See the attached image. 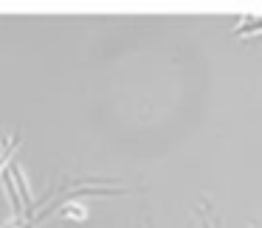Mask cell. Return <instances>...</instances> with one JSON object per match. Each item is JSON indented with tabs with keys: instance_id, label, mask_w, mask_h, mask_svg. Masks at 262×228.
<instances>
[{
	"instance_id": "cell-1",
	"label": "cell",
	"mask_w": 262,
	"mask_h": 228,
	"mask_svg": "<svg viewBox=\"0 0 262 228\" xmlns=\"http://www.w3.org/2000/svg\"><path fill=\"white\" fill-rule=\"evenodd\" d=\"M198 214H200V220H203V228H223L220 225V217H217L214 211H211V220H209V209H206V206L198 211Z\"/></svg>"
}]
</instances>
